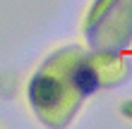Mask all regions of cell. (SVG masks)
Masks as SVG:
<instances>
[{"instance_id":"obj_1","label":"cell","mask_w":132,"mask_h":129,"mask_svg":"<svg viewBox=\"0 0 132 129\" xmlns=\"http://www.w3.org/2000/svg\"><path fill=\"white\" fill-rule=\"evenodd\" d=\"M48 62L65 77V81L82 101L96 96L103 88L118 86L130 72L127 60L113 50L63 48L53 53Z\"/></svg>"},{"instance_id":"obj_2","label":"cell","mask_w":132,"mask_h":129,"mask_svg":"<svg viewBox=\"0 0 132 129\" xmlns=\"http://www.w3.org/2000/svg\"><path fill=\"white\" fill-rule=\"evenodd\" d=\"M27 103L38 122H43L46 127H63L70 120H75L82 98L72 91L63 74L46 60L27 84Z\"/></svg>"},{"instance_id":"obj_3","label":"cell","mask_w":132,"mask_h":129,"mask_svg":"<svg viewBox=\"0 0 132 129\" xmlns=\"http://www.w3.org/2000/svg\"><path fill=\"white\" fill-rule=\"evenodd\" d=\"M82 31L96 50H118L132 41V0H94L82 22Z\"/></svg>"},{"instance_id":"obj_4","label":"cell","mask_w":132,"mask_h":129,"mask_svg":"<svg viewBox=\"0 0 132 129\" xmlns=\"http://www.w3.org/2000/svg\"><path fill=\"white\" fill-rule=\"evenodd\" d=\"M118 112H120V117H122V120L132 122V98H127V101H120Z\"/></svg>"}]
</instances>
